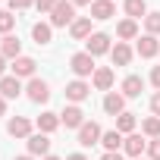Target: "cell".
Here are the masks:
<instances>
[{
	"label": "cell",
	"instance_id": "obj_1",
	"mask_svg": "<svg viewBox=\"0 0 160 160\" xmlns=\"http://www.w3.org/2000/svg\"><path fill=\"white\" fill-rule=\"evenodd\" d=\"M72 22H75V7L69 3V0H60V3L53 7V13H50V25L53 28H66Z\"/></svg>",
	"mask_w": 160,
	"mask_h": 160
},
{
	"label": "cell",
	"instance_id": "obj_2",
	"mask_svg": "<svg viewBox=\"0 0 160 160\" xmlns=\"http://www.w3.org/2000/svg\"><path fill=\"white\" fill-rule=\"evenodd\" d=\"M69 69L78 75V78H85V75H94V57L88 53V50H82V53H72L69 57Z\"/></svg>",
	"mask_w": 160,
	"mask_h": 160
},
{
	"label": "cell",
	"instance_id": "obj_3",
	"mask_svg": "<svg viewBox=\"0 0 160 160\" xmlns=\"http://www.w3.org/2000/svg\"><path fill=\"white\" fill-rule=\"evenodd\" d=\"M25 98H28L32 104H47V101H50V85L44 82V78H28Z\"/></svg>",
	"mask_w": 160,
	"mask_h": 160
},
{
	"label": "cell",
	"instance_id": "obj_4",
	"mask_svg": "<svg viewBox=\"0 0 160 160\" xmlns=\"http://www.w3.org/2000/svg\"><path fill=\"white\" fill-rule=\"evenodd\" d=\"M60 122H63L66 129H82L88 119H85V110L78 107V104H69V107H63V113H60Z\"/></svg>",
	"mask_w": 160,
	"mask_h": 160
},
{
	"label": "cell",
	"instance_id": "obj_5",
	"mask_svg": "<svg viewBox=\"0 0 160 160\" xmlns=\"http://www.w3.org/2000/svg\"><path fill=\"white\" fill-rule=\"evenodd\" d=\"M85 50L91 53V57H101V53H110L113 50V44H110V35H104V32H94L88 41H85Z\"/></svg>",
	"mask_w": 160,
	"mask_h": 160
},
{
	"label": "cell",
	"instance_id": "obj_6",
	"mask_svg": "<svg viewBox=\"0 0 160 160\" xmlns=\"http://www.w3.org/2000/svg\"><path fill=\"white\" fill-rule=\"evenodd\" d=\"M101 126L98 122H85L82 129H78V144L82 148H91V144H101Z\"/></svg>",
	"mask_w": 160,
	"mask_h": 160
},
{
	"label": "cell",
	"instance_id": "obj_7",
	"mask_svg": "<svg viewBox=\"0 0 160 160\" xmlns=\"http://www.w3.org/2000/svg\"><path fill=\"white\" fill-rule=\"evenodd\" d=\"M88 94H91V85L82 82V78H75V82L66 85V101H72V104H82Z\"/></svg>",
	"mask_w": 160,
	"mask_h": 160
},
{
	"label": "cell",
	"instance_id": "obj_8",
	"mask_svg": "<svg viewBox=\"0 0 160 160\" xmlns=\"http://www.w3.org/2000/svg\"><path fill=\"white\" fill-rule=\"evenodd\" d=\"M7 132L13 135V138H32L35 132H32V119H25V116H13L10 122H7Z\"/></svg>",
	"mask_w": 160,
	"mask_h": 160
},
{
	"label": "cell",
	"instance_id": "obj_9",
	"mask_svg": "<svg viewBox=\"0 0 160 160\" xmlns=\"http://www.w3.org/2000/svg\"><path fill=\"white\" fill-rule=\"evenodd\" d=\"M113 78H116V75H113L110 66H98L94 75H91V85H94L98 91H110V88H113Z\"/></svg>",
	"mask_w": 160,
	"mask_h": 160
},
{
	"label": "cell",
	"instance_id": "obj_10",
	"mask_svg": "<svg viewBox=\"0 0 160 160\" xmlns=\"http://www.w3.org/2000/svg\"><path fill=\"white\" fill-rule=\"evenodd\" d=\"M0 53H3L7 60H19L22 57V41L16 35H3L0 38Z\"/></svg>",
	"mask_w": 160,
	"mask_h": 160
},
{
	"label": "cell",
	"instance_id": "obj_11",
	"mask_svg": "<svg viewBox=\"0 0 160 160\" xmlns=\"http://www.w3.org/2000/svg\"><path fill=\"white\" fill-rule=\"evenodd\" d=\"M25 88H22V82L16 75H3L0 78V98H7V101H13V98H19Z\"/></svg>",
	"mask_w": 160,
	"mask_h": 160
},
{
	"label": "cell",
	"instance_id": "obj_12",
	"mask_svg": "<svg viewBox=\"0 0 160 160\" xmlns=\"http://www.w3.org/2000/svg\"><path fill=\"white\" fill-rule=\"evenodd\" d=\"M28 154H32V157H47V154H50V138H47L44 132H35V135L28 138Z\"/></svg>",
	"mask_w": 160,
	"mask_h": 160
},
{
	"label": "cell",
	"instance_id": "obj_13",
	"mask_svg": "<svg viewBox=\"0 0 160 160\" xmlns=\"http://www.w3.org/2000/svg\"><path fill=\"white\" fill-rule=\"evenodd\" d=\"M69 35H72V41H88L94 32H91V16H82V19H75L72 25H69Z\"/></svg>",
	"mask_w": 160,
	"mask_h": 160
},
{
	"label": "cell",
	"instance_id": "obj_14",
	"mask_svg": "<svg viewBox=\"0 0 160 160\" xmlns=\"http://www.w3.org/2000/svg\"><path fill=\"white\" fill-rule=\"evenodd\" d=\"M113 16H116L113 0H94V3H91V19H98V22H107V19H113Z\"/></svg>",
	"mask_w": 160,
	"mask_h": 160
},
{
	"label": "cell",
	"instance_id": "obj_15",
	"mask_svg": "<svg viewBox=\"0 0 160 160\" xmlns=\"http://www.w3.org/2000/svg\"><path fill=\"white\" fill-rule=\"evenodd\" d=\"M157 53H160V41H157L154 35H141V38H138V57L154 60Z\"/></svg>",
	"mask_w": 160,
	"mask_h": 160
},
{
	"label": "cell",
	"instance_id": "obj_16",
	"mask_svg": "<svg viewBox=\"0 0 160 160\" xmlns=\"http://www.w3.org/2000/svg\"><path fill=\"white\" fill-rule=\"evenodd\" d=\"M35 66H38V63H35L32 57H19V60H13L10 69H13L16 78H35Z\"/></svg>",
	"mask_w": 160,
	"mask_h": 160
},
{
	"label": "cell",
	"instance_id": "obj_17",
	"mask_svg": "<svg viewBox=\"0 0 160 160\" xmlns=\"http://www.w3.org/2000/svg\"><path fill=\"white\" fill-rule=\"evenodd\" d=\"M122 151L129 154V157H141L144 151H148V141H144V135H126V141H122Z\"/></svg>",
	"mask_w": 160,
	"mask_h": 160
},
{
	"label": "cell",
	"instance_id": "obj_18",
	"mask_svg": "<svg viewBox=\"0 0 160 160\" xmlns=\"http://www.w3.org/2000/svg\"><path fill=\"white\" fill-rule=\"evenodd\" d=\"M132 57H135V53H132V47H129L126 41H116V47L110 50L113 66H129V63H132Z\"/></svg>",
	"mask_w": 160,
	"mask_h": 160
},
{
	"label": "cell",
	"instance_id": "obj_19",
	"mask_svg": "<svg viewBox=\"0 0 160 160\" xmlns=\"http://www.w3.org/2000/svg\"><path fill=\"white\" fill-rule=\"evenodd\" d=\"M32 38H35L38 47L50 44V38H53V25H50V22H35V25H32Z\"/></svg>",
	"mask_w": 160,
	"mask_h": 160
},
{
	"label": "cell",
	"instance_id": "obj_20",
	"mask_svg": "<svg viewBox=\"0 0 160 160\" xmlns=\"http://www.w3.org/2000/svg\"><path fill=\"white\" fill-rule=\"evenodd\" d=\"M144 91V78L141 75H126L122 78V98H138Z\"/></svg>",
	"mask_w": 160,
	"mask_h": 160
},
{
	"label": "cell",
	"instance_id": "obj_21",
	"mask_svg": "<svg viewBox=\"0 0 160 160\" xmlns=\"http://www.w3.org/2000/svg\"><path fill=\"white\" fill-rule=\"evenodd\" d=\"M104 110H107L110 116H119V113H126V98H122V94H116V91H110V94L104 98Z\"/></svg>",
	"mask_w": 160,
	"mask_h": 160
},
{
	"label": "cell",
	"instance_id": "obj_22",
	"mask_svg": "<svg viewBox=\"0 0 160 160\" xmlns=\"http://www.w3.org/2000/svg\"><path fill=\"white\" fill-rule=\"evenodd\" d=\"M57 129H60V113H41V116H38V132L50 135V132H57Z\"/></svg>",
	"mask_w": 160,
	"mask_h": 160
},
{
	"label": "cell",
	"instance_id": "obj_23",
	"mask_svg": "<svg viewBox=\"0 0 160 160\" xmlns=\"http://www.w3.org/2000/svg\"><path fill=\"white\" fill-rule=\"evenodd\" d=\"M122 10H126L129 19H144L148 16V3H144V0H126Z\"/></svg>",
	"mask_w": 160,
	"mask_h": 160
},
{
	"label": "cell",
	"instance_id": "obj_24",
	"mask_svg": "<svg viewBox=\"0 0 160 160\" xmlns=\"http://www.w3.org/2000/svg\"><path fill=\"white\" fill-rule=\"evenodd\" d=\"M116 35H119L122 41H132V38H138V22H135V19H122V22L116 25Z\"/></svg>",
	"mask_w": 160,
	"mask_h": 160
},
{
	"label": "cell",
	"instance_id": "obj_25",
	"mask_svg": "<svg viewBox=\"0 0 160 160\" xmlns=\"http://www.w3.org/2000/svg\"><path fill=\"white\" fill-rule=\"evenodd\" d=\"M116 132L119 135H132L135 132V113H119L116 116Z\"/></svg>",
	"mask_w": 160,
	"mask_h": 160
},
{
	"label": "cell",
	"instance_id": "obj_26",
	"mask_svg": "<svg viewBox=\"0 0 160 160\" xmlns=\"http://www.w3.org/2000/svg\"><path fill=\"white\" fill-rule=\"evenodd\" d=\"M122 141H126V138H122V135H119L116 129H113V132H104V135H101V144H104V151H119V148H122Z\"/></svg>",
	"mask_w": 160,
	"mask_h": 160
},
{
	"label": "cell",
	"instance_id": "obj_27",
	"mask_svg": "<svg viewBox=\"0 0 160 160\" xmlns=\"http://www.w3.org/2000/svg\"><path fill=\"white\" fill-rule=\"evenodd\" d=\"M141 135H148V138H160V116H148V119L141 122Z\"/></svg>",
	"mask_w": 160,
	"mask_h": 160
},
{
	"label": "cell",
	"instance_id": "obj_28",
	"mask_svg": "<svg viewBox=\"0 0 160 160\" xmlns=\"http://www.w3.org/2000/svg\"><path fill=\"white\" fill-rule=\"evenodd\" d=\"M144 28H148V35H160V13H148L144 16Z\"/></svg>",
	"mask_w": 160,
	"mask_h": 160
},
{
	"label": "cell",
	"instance_id": "obj_29",
	"mask_svg": "<svg viewBox=\"0 0 160 160\" xmlns=\"http://www.w3.org/2000/svg\"><path fill=\"white\" fill-rule=\"evenodd\" d=\"M13 25H16L13 13H0V35H13Z\"/></svg>",
	"mask_w": 160,
	"mask_h": 160
},
{
	"label": "cell",
	"instance_id": "obj_30",
	"mask_svg": "<svg viewBox=\"0 0 160 160\" xmlns=\"http://www.w3.org/2000/svg\"><path fill=\"white\" fill-rule=\"evenodd\" d=\"M148 160H160V138L148 141Z\"/></svg>",
	"mask_w": 160,
	"mask_h": 160
},
{
	"label": "cell",
	"instance_id": "obj_31",
	"mask_svg": "<svg viewBox=\"0 0 160 160\" xmlns=\"http://www.w3.org/2000/svg\"><path fill=\"white\" fill-rule=\"evenodd\" d=\"M60 3V0H35V7L41 10V13H53V7Z\"/></svg>",
	"mask_w": 160,
	"mask_h": 160
},
{
	"label": "cell",
	"instance_id": "obj_32",
	"mask_svg": "<svg viewBox=\"0 0 160 160\" xmlns=\"http://www.w3.org/2000/svg\"><path fill=\"white\" fill-rule=\"evenodd\" d=\"M28 7H35V0H10V13H16V10H28Z\"/></svg>",
	"mask_w": 160,
	"mask_h": 160
},
{
	"label": "cell",
	"instance_id": "obj_33",
	"mask_svg": "<svg viewBox=\"0 0 160 160\" xmlns=\"http://www.w3.org/2000/svg\"><path fill=\"white\" fill-rule=\"evenodd\" d=\"M151 85L160 91V66H154V69H151Z\"/></svg>",
	"mask_w": 160,
	"mask_h": 160
},
{
	"label": "cell",
	"instance_id": "obj_34",
	"mask_svg": "<svg viewBox=\"0 0 160 160\" xmlns=\"http://www.w3.org/2000/svg\"><path fill=\"white\" fill-rule=\"evenodd\" d=\"M151 113H154V116H160V91L151 98Z\"/></svg>",
	"mask_w": 160,
	"mask_h": 160
},
{
	"label": "cell",
	"instance_id": "obj_35",
	"mask_svg": "<svg viewBox=\"0 0 160 160\" xmlns=\"http://www.w3.org/2000/svg\"><path fill=\"white\" fill-rule=\"evenodd\" d=\"M101 160H122V154H119V151H104Z\"/></svg>",
	"mask_w": 160,
	"mask_h": 160
},
{
	"label": "cell",
	"instance_id": "obj_36",
	"mask_svg": "<svg viewBox=\"0 0 160 160\" xmlns=\"http://www.w3.org/2000/svg\"><path fill=\"white\" fill-rule=\"evenodd\" d=\"M69 3H72V7H91L94 0H69Z\"/></svg>",
	"mask_w": 160,
	"mask_h": 160
},
{
	"label": "cell",
	"instance_id": "obj_37",
	"mask_svg": "<svg viewBox=\"0 0 160 160\" xmlns=\"http://www.w3.org/2000/svg\"><path fill=\"white\" fill-rule=\"evenodd\" d=\"M3 69H7V57L0 53V78H3Z\"/></svg>",
	"mask_w": 160,
	"mask_h": 160
},
{
	"label": "cell",
	"instance_id": "obj_38",
	"mask_svg": "<svg viewBox=\"0 0 160 160\" xmlns=\"http://www.w3.org/2000/svg\"><path fill=\"white\" fill-rule=\"evenodd\" d=\"M66 160H88V157H85V154H69Z\"/></svg>",
	"mask_w": 160,
	"mask_h": 160
},
{
	"label": "cell",
	"instance_id": "obj_39",
	"mask_svg": "<svg viewBox=\"0 0 160 160\" xmlns=\"http://www.w3.org/2000/svg\"><path fill=\"white\" fill-rule=\"evenodd\" d=\"M7 113V98H0V116Z\"/></svg>",
	"mask_w": 160,
	"mask_h": 160
},
{
	"label": "cell",
	"instance_id": "obj_40",
	"mask_svg": "<svg viewBox=\"0 0 160 160\" xmlns=\"http://www.w3.org/2000/svg\"><path fill=\"white\" fill-rule=\"evenodd\" d=\"M13 160H35L32 154H22V157H13Z\"/></svg>",
	"mask_w": 160,
	"mask_h": 160
},
{
	"label": "cell",
	"instance_id": "obj_41",
	"mask_svg": "<svg viewBox=\"0 0 160 160\" xmlns=\"http://www.w3.org/2000/svg\"><path fill=\"white\" fill-rule=\"evenodd\" d=\"M41 160H60V157H53V154H47V157H41Z\"/></svg>",
	"mask_w": 160,
	"mask_h": 160
},
{
	"label": "cell",
	"instance_id": "obj_42",
	"mask_svg": "<svg viewBox=\"0 0 160 160\" xmlns=\"http://www.w3.org/2000/svg\"><path fill=\"white\" fill-rule=\"evenodd\" d=\"M135 160H144V157H135Z\"/></svg>",
	"mask_w": 160,
	"mask_h": 160
}]
</instances>
